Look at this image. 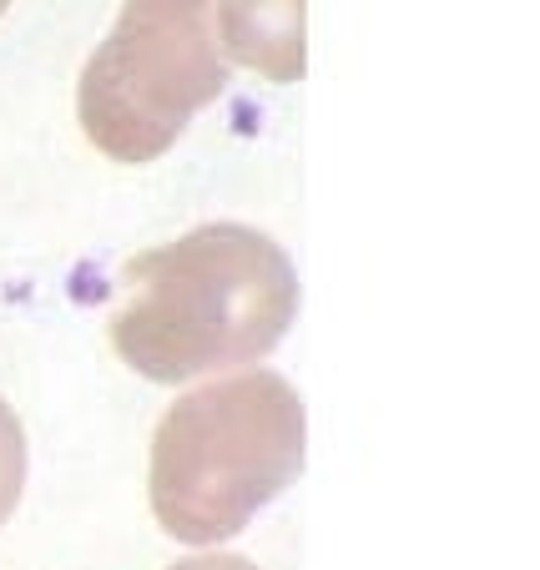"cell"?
Wrapping results in <instances>:
<instances>
[{
	"instance_id": "cell-1",
	"label": "cell",
	"mask_w": 540,
	"mask_h": 570,
	"mask_svg": "<svg viewBox=\"0 0 540 570\" xmlns=\"http://www.w3.org/2000/svg\"><path fill=\"white\" fill-rule=\"evenodd\" d=\"M298 313V273L268 233L207 223L121 263L111 348L151 384L248 368L278 348Z\"/></svg>"
},
{
	"instance_id": "cell-2",
	"label": "cell",
	"mask_w": 540,
	"mask_h": 570,
	"mask_svg": "<svg viewBox=\"0 0 540 570\" xmlns=\"http://www.w3.org/2000/svg\"><path fill=\"white\" fill-rule=\"evenodd\" d=\"M303 444L308 414L283 374L213 379L177 399L151 434V515L183 546H217L298 480Z\"/></svg>"
},
{
	"instance_id": "cell-3",
	"label": "cell",
	"mask_w": 540,
	"mask_h": 570,
	"mask_svg": "<svg viewBox=\"0 0 540 570\" xmlns=\"http://www.w3.org/2000/svg\"><path fill=\"white\" fill-rule=\"evenodd\" d=\"M223 87L227 61L213 36V6H121L81 71L76 117L101 157L141 167L163 157Z\"/></svg>"
},
{
	"instance_id": "cell-4",
	"label": "cell",
	"mask_w": 540,
	"mask_h": 570,
	"mask_svg": "<svg viewBox=\"0 0 540 570\" xmlns=\"http://www.w3.org/2000/svg\"><path fill=\"white\" fill-rule=\"evenodd\" d=\"M303 31H308L303 6H217L213 11L217 51L263 71L278 87L303 76Z\"/></svg>"
},
{
	"instance_id": "cell-5",
	"label": "cell",
	"mask_w": 540,
	"mask_h": 570,
	"mask_svg": "<svg viewBox=\"0 0 540 570\" xmlns=\"http://www.w3.org/2000/svg\"><path fill=\"white\" fill-rule=\"evenodd\" d=\"M21 490H26V430L11 404L0 399V525L16 515Z\"/></svg>"
},
{
	"instance_id": "cell-6",
	"label": "cell",
	"mask_w": 540,
	"mask_h": 570,
	"mask_svg": "<svg viewBox=\"0 0 540 570\" xmlns=\"http://www.w3.org/2000/svg\"><path fill=\"white\" fill-rule=\"evenodd\" d=\"M173 570H258V566L243 556H193V560H177Z\"/></svg>"
}]
</instances>
